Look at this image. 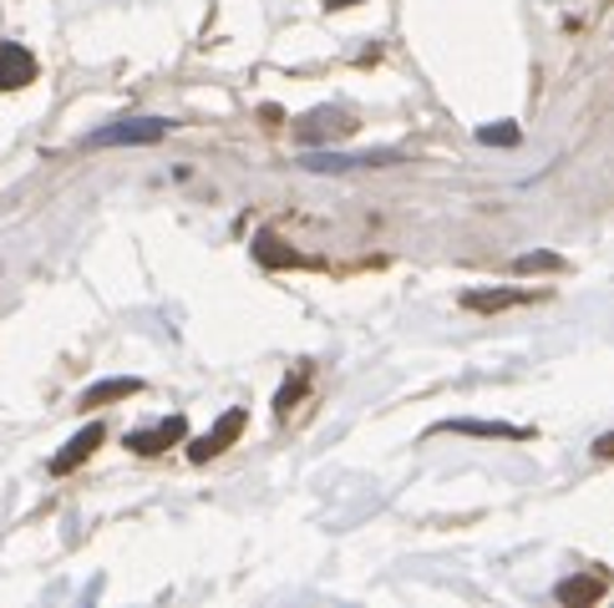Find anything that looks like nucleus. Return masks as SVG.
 I'll return each instance as SVG.
<instances>
[{"instance_id":"obj_1","label":"nucleus","mask_w":614,"mask_h":608,"mask_svg":"<svg viewBox=\"0 0 614 608\" xmlns=\"http://www.w3.org/2000/svg\"><path fill=\"white\" fill-rule=\"evenodd\" d=\"M163 137H168L163 117H127V122H112V127H96L86 137V147H147V143H163Z\"/></svg>"},{"instance_id":"obj_7","label":"nucleus","mask_w":614,"mask_h":608,"mask_svg":"<svg viewBox=\"0 0 614 608\" xmlns=\"http://www.w3.org/2000/svg\"><path fill=\"white\" fill-rule=\"evenodd\" d=\"M533 289H468L462 295V310H478V315H498V310H513V305H533Z\"/></svg>"},{"instance_id":"obj_13","label":"nucleus","mask_w":614,"mask_h":608,"mask_svg":"<svg viewBox=\"0 0 614 608\" xmlns=\"http://www.w3.org/2000/svg\"><path fill=\"white\" fill-rule=\"evenodd\" d=\"M513 269H519V275H564L569 259H564V254H554V249H533V254H519Z\"/></svg>"},{"instance_id":"obj_16","label":"nucleus","mask_w":614,"mask_h":608,"mask_svg":"<svg viewBox=\"0 0 614 608\" xmlns=\"http://www.w3.org/2000/svg\"><path fill=\"white\" fill-rule=\"evenodd\" d=\"M594 456H614V436H600V442H594Z\"/></svg>"},{"instance_id":"obj_10","label":"nucleus","mask_w":614,"mask_h":608,"mask_svg":"<svg viewBox=\"0 0 614 608\" xmlns=\"http://www.w3.org/2000/svg\"><path fill=\"white\" fill-rule=\"evenodd\" d=\"M254 259L265 264V269H300V249H289L279 234H254Z\"/></svg>"},{"instance_id":"obj_5","label":"nucleus","mask_w":614,"mask_h":608,"mask_svg":"<svg viewBox=\"0 0 614 608\" xmlns=\"http://www.w3.org/2000/svg\"><path fill=\"white\" fill-rule=\"evenodd\" d=\"M37 82V56L16 41L0 47V92H16V86H31Z\"/></svg>"},{"instance_id":"obj_15","label":"nucleus","mask_w":614,"mask_h":608,"mask_svg":"<svg viewBox=\"0 0 614 608\" xmlns=\"http://www.w3.org/2000/svg\"><path fill=\"white\" fill-rule=\"evenodd\" d=\"M300 391H305V370H295V375L279 385V395H275V411H279V416H285L289 405H295V395H300Z\"/></svg>"},{"instance_id":"obj_3","label":"nucleus","mask_w":614,"mask_h":608,"mask_svg":"<svg viewBox=\"0 0 614 608\" xmlns=\"http://www.w3.org/2000/svg\"><path fill=\"white\" fill-rule=\"evenodd\" d=\"M244 426H249V416H244V411H229V416L218 421L208 436H198V442L188 446V456H193V462H214L218 452H229V446L239 442V431H244Z\"/></svg>"},{"instance_id":"obj_4","label":"nucleus","mask_w":614,"mask_h":608,"mask_svg":"<svg viewBox=\"0 0 614 608\" xmlns=\"http://www.w3.org/2000/svg\"><path fill=\"white\" fill-rule=\"evenodd\" d=\"M401 163L397 153H310L305 167L310 173H346V167H391Z\"/></svg>"},{"instance_id":"obj_12","label":"nucleus","mask_w":614,"mask_h":608,"mask_svg":"<svg viewBox=\"0 0 614 608\" xmlns=\"http://www.w3.org/2000/svg\"><path fill=\"white\" fill-rule=\"evenodd\" d=\"M143 391V381L137 375H117V381H96L82 391V405L86 411H96V405H108V401H127V395Z\"/></svg>"},{"instance_id":"obj_11","label":"nucleus","mask_w":614,"mask_h":608,"mask_svg":"<svg viewBox=\"0 0 614 608\" xmlns=\"http://www.w3.org/2000/svg\"><path fill=\"white\" fill-rule=\"evenodd\" d=\"M559 604L569 608H584V604H600L604 598V578H594V573H574V578H564V584L554 588Z\"/></svg>"},{"instance_id":"obj_9","label":"nucleus","mask_w":614,"mask_h":608,"mask_svg":"<svg viewBox=\"0 0 614 608\" xmlns=\"http://www.w3.org/2000/svg\"><path fill=\"white\" fill-rule=\"evenodd\" d=\"M437 431H462V436H493V442H529V426H508V421H442Z\"/></svg>"},{"instance_id":"obj_2","label":"nucleus","mask_w":614,"mask_h":608,"mask_svg":"<svg viewBox=\"0 0 614 608\" xmlns=\"http://www.w3.org/2000/svg\"><path fill=\"white\" fill-rule=\"evenodd\" d=\"M183 436H188V421L168 416V421H157V426H147V431H133V436H127V452L157 456V452H168V446H178Z\"/></svg>"},{"instance_id":"obj_14","label":"nucleus","mask_w":614,"mask_h":608,"mask_svg":"<svg viewBox=\"0 0 614 608\" xmlns=\"http://www.w3.org/2000/svg\"><path fill=\"white\" fill-rule=\"evenodd\" d=\"M478 143H488V147H513V143H519V127H513V122H503V127H482Z\"/></svg>"},{"instance_id":"obj_17","label":"nucleus","mask_w":614,"mask_h":608,"mask_svg":"<svg viewBox=\"0 0 614 608\" xmlns=\"http://www.w3.org/2000/svg\"><path fill=\"white\" fill-rule=\"evenodd\" d=\"M330 11H340V6H361V0H326Z\"/></svg>"},{"instance_id":"obj_6","label":"nucleus","mask_w":614,"mask_h":608,"mask_svg":"<svg viewBox=\"0 0 614 608\" xmlns=\"http://www.w3.org/2000/svg\"><path fill=\"white\" fill-rule=\"evenodd\" d=\"M350 127H356V122H350L340 107H320V112H310V117L300 122V143H305V147L330 143V137H346Z\"/></svg>"},{"instance_id":"obj_8","label":"nucleus","mask_w":614,"mask_h":608,"mask_svg":"<svg viewBox=\"0 0 614 608\" xmlns=\"http://www.w3.org/2000/svg\"><path fill=\"white\" fill-rule=\"evenodd\" d=\"M102 436H108V431L96 426V421H92V426H82V431H76V436H72V442H66V452H57V456H51V472H57V477H66V472H76V466H82L86 456H92L96 446H102Z\"/></svg>"}]
</instances>
